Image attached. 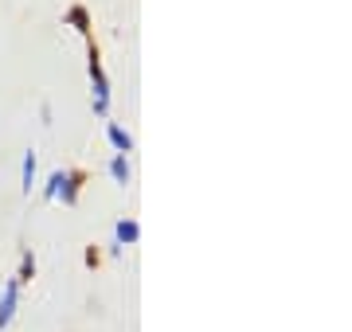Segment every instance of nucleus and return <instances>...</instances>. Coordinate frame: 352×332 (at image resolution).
Here are the masks:
<instances>
[{
  "instance_id": "20e7f679",
  "label": "nucleus",
  "mask_w": 352,
  "mask_h": 332,
  "mask_svg": "<svg viewBox=\"0 0 352 332\" xmlns=\"http://www.w3.org/2000/svg\"><path fill=\"white\" fill-rule=\"evenodd\" d=\"M106 137H110V145L118 149V153H133V137H129L118 121H110V126H106Z\"/></svg>"
},
{
  "instance_id": "7ed1b4c3",
  "label": "nucleus",
  "mask_w": 352,
  "mask_h": 332,
  "mask_svg": "<svg viewBox=\"0 0 352 332\" xmlns=\"http://www.w3.org/2000/svg\"><path fill=\"white\" fill-rule=\"evenodd\" d=\"M82 172H78V168H71V172H63V180H59V192H55V200H59V195H63V204L71 207V204H78V184H82Z\"/></svg>"
},
{
  "instance_id": "f03ea898",
  "label": "nucleus",
  "mask_w": 352,
  "mask_h": 332,
  "mask_svg": "<svg viewBox=\"0 0 352 332\" xmlns=\"http://www.w3.org/2000/svg\"><path fill=\"white\" fill-rule=\"evenodd\" d=\"M16 309H20V281L8 278V281H4V289H0V332L12 324Z\"/></svg>"
},
{
  "instance_id": "1a4fd4ad",
  "label": "nucleus",
  "mask_w": 352,
  "mask_h": 332,
  "mask_svg": "<svg viewBox=\"0 0 352 332\" xmlns=\"http://www.w3.org/2000/svg\"><path fill=\"white\" fill-rule=\"evenodd\" d=\"M32 184H36V153L28 149L24 153V195H32Z\"/></svg>"
},
{
  "instance_id": "f257e3e1",
  "label": "nucleus",
  "mask_w": 352,
  "mask_h": 332,
  "mask_svg": "<svg viewBox=\"0 0 352 332\" xmlns=\"http://www.w3.org/2000/svg\"><path fill=\"white\" fill-rule=\"evenodd\" d=\"M90 82H94V114H106L110 110V82H106V71H102L94 51H90Z\"/></svg>"
},
{
  "instance_id": "0eeeda50",
  "label": "nucleus",
  "mask_w": 352,
  "mask_h": 332,
  "mask_svg": "<svg viewBox=\"0 0 352 332\" xmlns=\"http://www.w3.org/2000/svg\"><path fill=\"white\" fill-rule=\"evenodd\" d=\"M67 24H75L78 32L87 36V32H90V16H87V8H82V4H75V8H67Z\"/></svg>"
},
{
  "instance_id": "39448f33",
  "label": "nucleus",
  "mask_w": 352,
  "mask_h": 332,
  "mask_svg": "<svg viewBox=\"0 0 352 332\" xmlns=\"http://www.w3.org/2000/svg\"><path fill=\"white\" fill-rule=\"evenodd\" d=\"M113 235H118V246H133L138 243V235H141V227L133 223V219H122V223L113 227Z\"/></svg>"
},
{
  "instance_id": "9d476101",
  "label": "nucleus",
  "mask_w": 352,
  "mask_h": 332,
  "mask_svg": "<svg viewBox=\"0 0 352 332\" xmlns=\"http://www.w3.org/2000/svg\"><path fill=\"white\" fill-rule=\"evenodd\" d=\"M59 180H63V172H55V176L47 180V188H43V195H47V200H55V192H59Z\"/></svg>"
},
{
  "instance_id": "6e6552de",
  "label": "nucleus",
  "mask_w": 352,
  "mask_h": 332,
  "mask_svg": "<svg viewBox=\"0 0 352 332\" xmlns=\"http://www.w3.org/2000/svg\"><path fill=\"white\" fill-rule=\"evenodd\" d=\"M32 278H36V254H32V250H24V258H20V274H16V281H20V285H28Z\"/></svg>"
},
{
  "instance_id": "423d86ee",
  "label": "nucleus",
  "mask_w": 352,
  "mask_h": 332,
  "mask_svg": "<svg viewBox=\"0 0 352 332\" xmlns=\"http://www.w3.org/2000/svg\"><path fill=\"white\" fill-rule=\"evenodd\" d=\"M110 176L118 180V184H129V176H133V168H129L126 153H113V161H110Z\"/></svg>"
}]
</instances>
